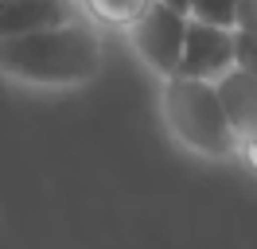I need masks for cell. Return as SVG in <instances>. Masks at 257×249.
I'll list each match as a JSON object with an SVG mask.
<instances>
[{
	"instance_id": "cell-1",
	"label": "cell",
	"mask_w": 257,
	"mask_h": 249,
	"mask_svg": "<svg viewBox=\"0 0 257 249\" xmlns=\"http://www.w3.org/2000/svg\"><path fill=\"white\" fill-rule=\"evenodd\" d=\"M101 70V35L78 16L70 24L0 43V74L24 86H86Z\"/></svg>"
},
{
	"instance_id": "cell-2",
	"label": "cell",
	"mask_w": 257,
	"mask_h": 249,
	"mask_svg": "<svg viewBox=\"0 0 257 249\" xmlns=\"http://www.w3.org/2000/svg\"><path fill=\"white\" fill-rule=\"evenodd\" d=\"M160 113L172 137L207 156V160H230L238 152V133L230 129L214 82H191V78H168L160 93Z\"/></svg>"
},
{
	"instance_id": "cell-3",
	"label": "cell",
	"mask_w": 257,
	"mask_h": 249,
	"mask_svg": "<svg viewBox=\"0 0 257 249\" xmlns=\"http://www.w3.org/2000/svg\"><path fill=\"white\" fill-rule=\"evenodd\" d=\"M183 35H187V16L172 12L168 4H148V12L128 28V43L141 55L156 78H176L179 74V55H183Z\"/></svg>"
},
{
	"instance_id": "cell-4",
	"label": "cell",
	"mask_w": 257,
	"mask_h": 249,
	"mask_svg": "<svg viewBox=\"0 0 257 249\" xmlns=\"http://www.w3.org/2000/svg\"><path fill=\"white\" fill-rule=\"evenodd\" d=\"M226 70H234V31L187 20V35H183V55H179V74L176 78L218 82Z\"/></svg>"
},
{
	"instance_id": "cell-5",
	"label": "cell",
	"mask_w": 257,
	"mask_h": 249,
	"mask_svg": "<svg viewBox=\"0 0 257 249\" xmlns=\"http://www.w3.org/2000/svg\"><path fill=\"white\" fill-rule=\"evenodd\" d=\"M78 0H0V43L78 20Z\"/></svg>"
},
{
	"instance_id": "cell-6",
	"label": "cell",
	"mask_w": 257,
	"mask_h": 249,
	"mask_svg": "<svg viewBox=\"0 0 257 249\" xmlns=\"http://www.w3.org/2000/svg\"><path fill=\"white\" fill-rule=\"evenodd\" d=\"M214 93H218V105H222L226 121L238 133V144H241V137L249 133V125L257 121V82L234 66V70H226L214 82Z\"/></svg>"
},
{
	"instance_id": "cell-7",
	"label": "cell",
	"mask_w": 257,
	"mask_h": 249,
	"mask_svg": "<svg viewBox=\"0 0 257 249\" xmlns=\"http://www.w3.org/2000/svg\"><path fill=\"white\" fill-rule=\"evenodd\" d=\"M234 66L257 82V0H241L234 24Z\"/></svg>"
},
{
	"instance_id": "cell-8",
	"label": "cell",
	"mask_w": 257,
	"mask_h": 249,
	"mask_svg": "<svg viewBox=\"0 0 257 249\" xmlns=\"http://www.w3.org/2000/svg\"><path fill=\"white\" fill-rule=\"evenodd\" d=\"M152 0H78V8H86V20H97L105 28H133L141 16L148 12Z\"/></svg>"
},
{
	"instance_id": "cell-9",
	"label": "cell",
	"mask_w": 257,
	"mask_h": 249,
	"mask_svg": "<svg viewBox=\"0 0 257 249\" xmlns=\"http://www.w3.org/2000/svg\"><path fill=\"white\" fill-rule=\"evenodd\" d=\"M238 8H241V0H191V4H187V20H199V24H210V28L234 31Z\"/></svg>"
},
{
	"instance_id": "cell-10",
	"label": "cell",
	"mask_w": 257,
	"mask_h": 249,
	"mask_svg": "<svg viewBox=\"0 0 257 249\" xmlns=\"http://www.w3.org/2000/svg\"><path fill=\"white\" fill-rule=\"evenodd\" d=\"M238 152H245L249 156V164H257V121L249 125V133L241 137V144H238Z\"/></svg>"
},
{
	"instance_id": "cell-11",
	"label": "cell",
	"mask_w": 257,
	"mask_h": 249,
	"mask_svg": "<svg viewBox=\"0 0 257 249\" xmlns=\"http://www.w3.org/2000/svg\"><path fill=\"white\" fill-rule=\"evenodd\" d=\"M156 4H168V8H172V12H179V16H187V4H191V0H156Z\"/></svg>"
}]
</instances>
